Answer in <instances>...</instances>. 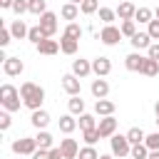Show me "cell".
I'll return each instance as SVG.
<instances>
[{
    "label": "cell",
    "mask_w": 159,
    "mask_h": 159,
    "mask_svg": "<svg viewBox=\"0 0 159 159\" xmlns=\"http://www.w3.org/2000/svg\"><path fill=\"white\" fill-rule=\"evenodd\" d=\"M20 97H22V104L35 112V109H42V102H45V89L35 82H22L20 84Z\"/></svg>",
    "instance_id": "cell-1"
},
{
    "label": "cell",
    "mask_w": 159,
    "mask_h": 159,
    "mask_svg": "<svg viewBox=\"0 0 159 159\" xmlns=\"http://www.w3.org/2000/svg\"><path fill=\"white\" fill-rule=\"evenodd\" d=\"M0 104H2V109H7V112H17V109H20V104H22L20 89H17L15 84L5 82V84L0 87Z\"/></svg>",
    "instance_id": "cell-2"
},
{
    "label": "cell",
    "mask_w": 159,
    "mask_h": 159,
    "mask_svg": "<svg viewBox=\"0 0 159 159\" xmlns=\"http://www.w3.org/2000/svg\"><path fill=\"white\" fill-rule=\"evenodd\" d=\"M109 149H112V154H114L117 159H122V157H129L132 142L127 139V134H112V137H109Z\"/></svg>",
    "instance_id": "cell-3"
},
{
    "label": "cell",
    "mask_w": 159,
    "mask_h": 159,
    "mask_svg": "<svg viewBox=\"0 0 159 159\" xmlns=\"http://www.w3.org/2000/svg\"><path fill=\"white\" fill-rule=\"evenodd\" d=\"M10 149H12L15 154H27V157H32L35 149H37V142H35V137H20V139L12 142Z\"/></svg>",
    "instance_id": "cell-4"
},
{
    "label": "cell",
    "mask_w": 159,
    "mask_h": 159,
    "mask_svg": "<svg viewBox=\"0 0 159 159\" xmlns=\"http://www.w3.org/2000/svg\"><path fill=\"white\" fill-rule=\"evenodd\" d=\"M122 37H124V35H122V30H119L117 25H104V27H102V32H99V40H102L104 45H109V47H112V45H117Z\"/></svg>",
    "instance_id": "cell-5"
},
{
    "label": "cell",
    "mask_w": 159,
    "mask_h": 159,
    "mask_svg": "<svg viewBox=\"0 0 159 159\" xmlns=\"http://www.w3.org/2000/svg\"><path fill=\"white\" fill-rule=\"evenodd\" d=\"M37 25H40V27L45 30V35H47V37H52V35L57 32V15L47 10V12H42V15H40Z\"/></svg>",
    "instance_id": "cell-6"
},
{
    "label": "cell",
    "mask_w": 159,
    "mask_h": 159,
    "mask_svg": "<svg viewBox=\"0 0 159 159\" xmlns=\"http://www.w3.org/2000/svg\"><path fill=\"white\" fill-rule=\"evenodd\" d=\"M62 89L70 94V97H75V94H80L82 92V84H80V77L75 75V72H67V75H62Z\"/></svg>",
    "instance_id": "cell-7"
},
{
    "label": "cell",
    "mask_w": 159,
    "mask_h": 159,
    "mask_svg": "<svg viewBox=\"0 0 159 159\" xmlns=\"http://www.w3.org/2000/svg\"><path fill=\"white\" fill-rule=\"evenodd\" d=\"M97 129H99L102 139H109L112 134H117V119H114V114H109V117H99Z\"/></svg>",
    "instance_id": "cell-8"
},
{
    "label": "cell",
    "mask_w": 159,
    "mask_h": 159,
    "mask_svg": "<svg viewBox=\"0 0 159 159\" xmlns=\"http://www.w3.org/2000/svg\"><path fill=\"white\" fill-rule=\"evenodd\" d=\"M22 70H25V62H22L20 57H7V60H2V72H5L7 77L22 75Z\"/></svg>",
    "instance_id": "cell-9"
},
{
    "label": "cell",
    "mask_w": 159,
    "mask_h": 159,
    "mask_svg": "<svg viewBox=\"0 0 159 159\" xmlns=\"http://www.w3.org/2000/svg\"><path fill=\"white\" fill-rule=\"evenodd\" d=\"M92 72H94L97 77H107V75L112 72V62H109V57H104V55L94 57V60H92Z\"/></svg>",
    "instance_id": "cell-10"
},
{
    "label": "cell",
    "mask_w": 159,
    "mask_h": 159,
    "mask_svg": "<svg viewBox=\"0 0 159 159\" xmlns=\"http://www.w3.org/2000/svg\"><path fill=\"white\" fill-rule=\"evenodd\" d=\"M60 149H62L65 159H77V154H80V144H77V139H70V137L60 139Z\"/></svg>",
    "instance_id": "cell-11"
},
{
    "label": "cell",
    "mask_w": 159,
    "mask_h": 159,
    "mask_svg": "<svg viewBox=\"0 0 159 159\" xmlns=\"http://www.w3.org/2000/svg\"><path fill=\"white\" fill-rule=\"evenodd\" d=\"M129 42H132V47L139 52V50H149V45H152V35L149 32H134L132 37H129Z\"/></svg>",
    "instance_id": "cell-12"
},
{
    "label": "cell",
    "mask_w": 159,
    "mask_h": 159,
    "mask_svg": "<svg viewBox=\"0 0 159 159\" xmlns=\"http://www.w3.org/2000/svg\"><path fill=\"white\" fill-rule=\"evenodd\" d=\"M92 94H94V99H104L107 94H109V82L104 80V77H97V80H92Z\"/></svg>",
    "instance_id": "cell-13"
},
{
    "label": "cell",
    "mask_w": 159,
    "mask_h": 159,
    "mask_svg": "<svg viewBox=\"0 0 159 159\" xmlns=\"http://www.w3.org/2000/svg\"><path fill=\"white\" fill-rule=\"evenodd\" d=\"M134 15H137V5H134V2L124 0V2L117 5V17H119V20H134Z\"/></svg>",
    "instance_id": "cell-14"
},
{
    "label": "cell",
    "mask_w": 159,
    "mask_h": 159,
    "mask_svg": "<svg viewBox=\"0 0 159 159\" xmlns=\"http://www.w3.org/2000/svg\"><path fill=\"white\" fill-rule=\"evenodd\" d=\"M40 55H57L60 52V40H52V37H45L40 45H35Z\"/></svg>",
    "instance_id": "cell-15"
},
{
    "label": "cell",
    "mask_w": 159,
    "mask_h": 159,
    "mask_svg": "<svg viewBox=\"0 0 159 159\" xmlns=\"http://www.w3.org/2000/svg\"><path fill=\"white\" fill-rule=\"evenodd\" d=\"M142 65H144V55H139L137 50H134V52H129V55L124 57V67H127L129 72H139V70H142Z\"/></svg>",
    "instance_id": "cell-16"
},
{
    "label": "cell",
    "mask_w": 159,
    "mask_h": 159,
    "mask_svg": "<svg viewBox=\"0 0 159 159\" xmlns=\"http://www.w3.org/2000/svg\"><path fill=\"white\" fill-rule=\"evenodd\" d=\"M30 124H32L35 129H45V127L50 124V114H47L45 109H35V112L30 114Z\"/></svg>",
    "instance_id": "cell-17"
},
{
    "label": "cell",
    "mask_w": 159,
    "mask_h": 159,
    "mask_svg": "<svg viewBox=\"0 0 159 159\" xmlns=\"http://www.w3.org/2000/svg\"><path fill=\"white\" fill-rule=\"evenodd\" d=\"M60 15H62V20L75 22V20L80 17V5H75V2H65V5L60 7Z\"/></svg>",
    "instance_id": "cell-18"
},
{
    "label": "cell",
    "mask_w": 159,
    "mask_h": 159,
    "mask_svg": "<svg viewBox=\"0 0 159 159\" xmlns=\"http://www.w3.org/2000/svg\"><path fill=\"white\" fill-rule=\"evenodd\" d=\"M77 47H80V40H75V37H70V35H62V37H60V52L75 55Z\"/></svg>",
    "instance_id": "cell-19"
},
{
    "label": "cell",
    "mask_w": 159,
    "mask_h": 159,
    "mask_svg": "<svg viewBox=\"0 0 159 159\" xmlns=\"http://www.w3.org/2000/svg\"><path fill=\"white\" fill-rule=\"evenodd\" d=\"M72 72L82 80V77H87V75L92 72V62H89V60H82V57H80V60H72Z\"/></svg>",
    "instance_id": "cell-20"
},
{
    "label": "cell",
    "mask_w": 159,
    "mask_h": 159,
    "mask_svg": "<svg viewBox=\"0 0 159 159\" xmlns=\"http://www.w3.org/2000/svg\"><path fill=\"white\" fill-rule=\"evenodd\" d=\"M94 114H97V117H109V114H114V102H109L107 97H104V99H97V102H94Z\"/></svg>",
    "instance_id": "cell-21"
},
{
    "label": "cell",
    "mask_w": 159,
    "mask_h": 159,
    "mask_svg": "<svg viewBox=\"0 0 159 159\" xmlns=\"http://www.w3.org/2000/svg\"><path fill=\"white\" fill-rule=\"evenodd\" d=\"M57 124H60V132H62V134H72V132L80 127L77 119H75V114H62Z\"/></svg>",
    "instance_id": "cell-22"
},
{
    "label": "cell",
    "mask_w": 159,
    "mask_h": 159,
    "mask_svg": "<svg viewBox=\"0 0 159 159\" xmlns=\"http://www.w3.org/2000/svg\"><path fill=\"white\" fill-rule=\"evenodd\" d=\"M67 109H70V114H84V99H82V94H75V97H70L67 99Z\"/></svg>",
    "instance_id": "cell-23"
},
{
    "label": "cell",
    "mask_w": 159,
    "mask_h": 159,
    "mask_svg": "<svg viewBox=\"0 0 159 159\" xmlns=\"http://www.w3.org/2000/svg\"><path fill=\"white\" fill-rule=\"evenodd\" d=\"M35 142H37V149H52V134L47 132V129H37V134H35Z\"/></svg>",
    "instance_id": "cell-24"
},
{
    "label": "cell",
    "mask_w": 159,
    "mask_h": 159,
    "mask_svg": "<svg viewBox=\"0 0 159 159\" xmlns=\"http://www.w3.org/2000/svg\"><path fill=\"white\" fill-rule=\"evenodd\" d=\"M139 75H144V77H154V75H159V60L144 57V65H142Z\"/></svg>",
    "instance_id": "cell-25"
},
{
    "label": "cell",
    "mask_w": 159,
    "mask_h": 159,
    "mask_svg": "<svg viewBox=\"0 0 159 159\" xmlns=\"http://www.w3.org/2000/svg\"><path fill=\"white\" fill-rule=\"evenodd\" d=\"M10 32H12V37H15V40H22V37H27L30 27H27L22 20H12V25H10Z\"/></svg>",
    "instance_id": "cell-26"
},
{
    "label": "cell",
    "mask_w": 159,
    "mask_h": 159,
    "mask_svg": "<svg viewBox=\"0 0 159 159\" xmlns=\"http://www.w3.org/2000/svg\"><path fill=\"white\" fill-rule=\"evenodd\" d=\"M154 20V10L149 7H137V15H134V22H142V25H149Z\"/></svg>",
    "instance_id": "cell-27"
},
{
    "label": "cell",
    "mask_w": 159,
    "mask_h": 159,
    "mask_svg": "<svg viewBox=\"0 0 159 159\" xmlns=\"http://www.w3.org/2000/svg\"><path fill=\"white\" fill-rule=\"evenodd\" d=\"M47 35H45V30L40 27V25H35V27H30V32H27V40L32 42V45H40L42 40H45Z\"/></svg>",
    "instance_id": "cell-28"
},
{
    "label": "cell",
    "mask_w": 159,
    "mask_h": 159,
    "mask_svg": "<svg viewBox=\"0 0 159 159\" xmlns=\"http://www.w3.org/2000/svg\"><path fill=\"white\" fill-rule=\"evenodd\" d=\"M77 124H80V129L84 132V129H94L97 127V119H94V114H80V119H77Z\"/></svg>",
    "instance_id": "cell-29"
},
{
    "label": "cell",
    "mask_w": 159,
    "mask_h": 159,
    "mask_svg": "<svg viewBox=\"0 0 159 159\" xmlns=\"http://www.w3.org/2000/svg\"><path fill=\"white\" fill-rule=\"evenodd\" d=\"M127 139H129L132 144H142V142L147 139V134H144V129H142V127H132V129L127 132Z\"/></svg>",
    "instance_id": "cell-30"
},
{
    "label": "cell",
    "mask_w": 159,
    "mask_h": 159,
    "mask_svg": "<svg viewBox=\"0 0 159 159\" xmlns=\"http://www.w3.org/2000/svg\"><path fill=\"white\" fill-rule=\"evenodd\" d=\"M132 159H147L149 157V147L142 142V144H132V152H129Z\"/></svg>",
    "instance_id": "cell-31"
},
{
    "label": "cell",
    "mask_w": 159,
    "mask_h": 159,
    "mask_svg": "<svg viewBox=\"0 0 159 159\" xmlns=\"http://www.w3.org/2000/svg\"><path fill=\"white\" fill-rule=\"evenodd\" d=\"M97 12H99V20H102L104 25H112V22L117 20V10H112V7H99Z\"/></svg>",
    "instance_id": "cell-32"
},
{
    "label": "cell",
    "mask_w": 159,
    "mask_h": 159,
    "mask_svg": "<svg viewBox=\"0 0 159 159\" xmlns=\"http://www.w3.org/2000/svg\"><path fill=\"white\" fill-rule=\"evenodd\" d=\"M27 5H30V12L32 15H42V12H47V0H27Z\"/></svg>",
    "instance_id": "cell-33"
},
{
    "label": "cell",
    "mask_w": 159,
    "mask_h": 159,
    "mask_svg": "<svg viewBox=\"0 0 159 159\" xmlns=\"http://www.w3.org/2000/svg\"><path fill=\"white\" fill-rule=\"evenodd\" d=\"M82 137H84V144H92V147L102 139V134H99V129H97V127H94V129H84V132H82Z\"/></svg>",
    "instance_id": "cell-34"
},
{
    "label": "cell",
    "mask_w": 159,
    "mask_h": 159,
    "mask_svg": "<svg viewBox=\"0 0 159 159\" xmlns=\"http://www.w3.org/2000/svg\"><path fill=\"white\" fill-rule=\"evenodd\" d=\"M99 10V0H84L82 5H80V12L82 15H94Z\"/></svg>",
    "instance_id": "cell-35"
},
{
    "label": "cell",
    "mask_w": 159,
    "mask_h": 159,
    "mask_svg": "<svg viewBox=\"0 0 159 159\" xmlns=\"http://www.w3.org/2000/svg\"><path fill=\"white\" fill-rule=\"evenodd\" d=\"M77 159H99V152H97L92 144H87V147H82V149H80Z\"/></svg>",
    "instance_id": "cell-36"
},
{
    "label": "cell",
    "mask_w": 159,
    "mask_h": 159,
    "mask_svg": "<svg viewBox=\"0 0 159 159\" xmlns=\"http://www.w3.org/2000/svg\"><path fill=\"white\" fill-rule=\"evenodd\" d=\"M119 30H122V35H124V37H132V35L137 32V22H134V20H122Z\"/></svg>",
    "instance_id": "cell-37"
},
{
    "label": "cell",
    "mask_w": 159,
    "mask_h": 159,
    "mask_svg": "<svg viewBox=\"0 0 159 159\" xmlns=\"http://www.w3.org/2000/svg\"><path fill=\"white\" fill-rule=\"evenodd\" d=\"M62 35H70V37L80 40V37H82V27H80L77 22H67V27H65V32H62Z\"/></svg>",
    "instance_id": "cell-38"
},
{
    "label": "cell",
    "mask_w": 159,
    "mask_h": 159,
    "mask_svg": "<svg viewBox=\"0 0 159 159\" xmlns=\"http://www.w3.org/2000/svg\"><path fill=\"white\" fill-rule=\"evenodd\" d=\"M12 12H15L17 17H20L22 12H30V5H27V0H15V2H12Z\"/></svg>",
    "instance_id": "cell-39"
},
{
    "label": "cell",
    "mask_w": 159,
    "mask_h": 159,
    "mask_svg": "<svg viewBox=\"0 0 159 159\" xmlns=\"http://www.w3.org/2000/svg\"><path fill=\"white\" fill-rule=\"evenodd\" d=\"M144 144L149 147V152H152V149H159V129H157V132H152V134H147Z\"/></svg>",
    "instance_id": "cell-40"
},
{
    "label": "cell",
    "mask_w": 159,
    "mask_h": 159,
    "mask_svg": "<svg viewBox=\"0 0 159 159\" xmlns=\"http://www.w3.org/2000/svg\"><path fill=\"white\" fill-rule=\"evenodd\" d=\"M10 40H12L10 27H0V47H7V45H10Z\"/></svg>",
    "instance_id": "cell-41"
},
{
    "label": "cell",
    "mask_w": 159,
    "mask_h": 159,
    "mask_svg": "<svg viewBox=\"0 0 159 159\" xmlns=\"http://www.w3.org/2000/svg\"><path fill=\"white\" fill-rule=\"evenodd\" d=\"M147 32L152 35V40H159V17H154V20L147 25Z\"/></svg>",
    "instance_id": "cell-42"
},
{
    "label": "cell",
    "mask_w": 159,
    "mask_h": 159,
    "mask_svg": "<svg viewBox=\"0 0 159 159\" xmlns=\"http://www.w3.org/2000/svg\"><path fill=\"white\" fill-rule=\"evenodd\" d=\"M10 122H12V119H10V112H7V109H2V112H0V129H2V132H5V129H10Z\"/></svg>",
    "instance_id": "cell-43"
},
{
    "label": "cell",
    "mask_w": 159,
    "mask_h": 159,
    "mask_svg": "<svg viewBox=\"0 0 159 159\" xmlns=\"http://www.w3.org/2000/svg\"><path fill=\"white\" fill-rule=\"evenodd\" d=\"M147 57H152V60H159V42H152V45H149V50H147Z\"/></svg>",
    "instance_id": "cell-44"
},
{
    "label": "cell",
    "mask_w": 159,
    "mask_h": 159,
    "mask_svg": "<svg viewBox=\"0 0 159 159\" xmlns=\"http://www.w3.org/2000/svg\"><path fill=\"white\" fill-rule=\"evenodd\" d=\"M30 159H50V149H35V154Z\"/></svg>",
    "instance_id": "cell-45"
},
{
    "label": "cell",
    "mask_w": 159,
    "mask_h": 159,
    "mask_svg": "<svg viewBox=\"0 0 159 159\" xmlns=\"http://www.w3.org/2000/svg\"><path fill=\"white\" fill-rule=\"evenodd\" d=\"M50 159H65L62 149H60V147H52V149H50Z\"/></svg>",
    "instance_id": "cell-46"
},
{
    "label": "cell",
    "mask_w": 159,
    "mask_h": 159,
    "mask_svg": "<svg viewBox=\"0 0 159 159\" xmlns=\"http://www.w3.org/2000/svg\"><path fill=\"white\" fill-rule=\"evenodd\" d=\"M12 2H15V0H0V7H2V10H12Z\"/></svg>",
    "instance_id": "cell-47"
},
{
    "label": "cell",
    "mask_w": 159,
    "mask_h": 159,
    "mask_svg": "<svg viewBox=\"0 0 159 159\" xmlns=\"http://www.w3.org/2000/svg\"><path fill=\"white\" fill-rule=\"evenodd\" d=\"M147 159H159V149H152V152H149V157H147Z\"/></svg>",
    "instance_id": "cell-48"
},
{
    "label": "cell",
    "mask_w": 159,
    "mask_h": 159,
    "mask_svg": "<svg viewBox=\"0 0 159 159\" xmlns=\"http://www.w3.org/2000/svg\"><path fill=\"white\" fill-rule=\"evenodd\" d=\"M99 159H117L114 154H99Z\"/></svg>",
    "instance_id": "cell-49"
},
{
    "label": "cell",
    "mask_w": 159,
    "mask_h": 159,
    "mask_svg": "<svg viewBox=\"0 0 159 159\" xmlns=\"http://www.w3.org/2000/svg\"><path fill=\"white\" fill-rule=\"evenodd\" d=\"M154 114H157V117H159V99H157V102H154Z\"/></svg>",
    "instance_id": "cell-50"
},
{
    "label": "cell",
    "mask_w": 159,
    "mask_h": 159,
    "mask_svg": "<svg viewBox=\"0 0 159 159\" xmlns=\"http://www.w3.org/2000/svg\"><path fill=\"white\" fill-rule=\"evenodd\" d=\"M67 2H75V5H82L84 0H67Z\"/></svg>",
    "instance_id": "cell-51"
},
{
    "label": "cell",
    "mask_w": 159,
    "mask_h": 159,
    "mask_svg": "<svg viewBox=\"0 0 159 159\" xmlns=\"http://www.w3.org/2000/svg\"><path fill=\"white\" fill-rule=\"evenodd\" d=\"M154 17H159V5H157V10H154Z\"/></svg>",
    "instance_id": "cell-52"
},
{
    "label": "cell",
    "mask_w": 159,
    "mask_h": 159,
    "mask_svg": "<svg viewBox=\"0 0 159 159\" xmlns=\"http://www.w3.org/2000/svg\"><path fill=\"white\" fill-rule=\"evenodd\" d=\"M157 129H159V117H157Z\"/></svg>",
    "instance_id": "cell-53"
},
{
    "label": "cell",
    "mask_w": 159,
    "mask_h": 159,
    "mask_svg": "<svg viewBox=\"0 0 159 159\" xmlns=\"http://www.w3.org/2000/svg\"><path fill=\"white\" fill-rule=\"evenodd\" d=\"M119 2H124V0H119Z\"/></svg>",
    "instance_id": "cell-54"
}]
</instances>
